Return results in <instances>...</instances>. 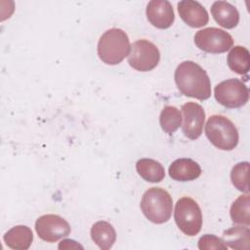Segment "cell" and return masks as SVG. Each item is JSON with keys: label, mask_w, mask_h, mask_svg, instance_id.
Here are the masks:
<instances>
[{"label": "cell", "mask_w": 250, "mask_h": 250, "mask_svg": "<svg viewBox=\"0 0 250 250\" xmlns=\"http://www.w3.org/2000/svg\"><path fill=\"white\" fill-rule=\"evenodd\" d=\"M250 231L247 227H233L224 231L223 240L228 247L232 249L249 248Z\"/></svg>", "instance_id": "cell-19"}, {"label": "cell", "mask_w": 250, "mask_h": 250, "mask_svg": "<svg viewBox=\"0 0 250 250\" xmlns=\"http://www.w3.org/2000/svg\"><path fill=\"white\" fill-rule=\"evenodd\" d=\"M205 135L213 146L222 150H232L238 144V131L226 116L212 115L205 125Z\"/></svg>", "instance_id": "cell-4"}, {"label": "cell", "mask_w": 250, "mask_h": 250, "mask_svg": "<svg viewBox=\"0 0 250 250\" xmlns=\"http://www.w3.org/2000/svg\"><path fill=\"white\" fill-rule=\"evenodd\" d=\"M227 62L230 70L237 74H246L250 69L249 51L242 46H234L229 53Z\"/></svg>", "instance_id": "cell-18"}, {"label": "cell", "mask_w": 250, "mask_h": 250, "mask_svg": "<svg viewBox=\"0 0 250 250\" xmlns=\"http://www.w3.org/2000/svg\"><path fill=\"white\" fill-rule=\"evenodd\" d=\"M211 14L214 20L224 28H233L239 22L237 9L227 1H216L211 7Z\"/></svg>", "instance_id": "cell-14"}, {"label": "cell", "mask_w": 250, "mask_h": 250, "mask_svg": "<svg viewBox=\"0 0 250 250\" xmlns=\"http://www.w3.org/2000/svg\"><path fill=\"white\" fill-rule=\"evenodd\" d=\"M175 82L180 92L189 98L205 101L211 96V82L207 72L196 62L185 61L175 70Z\"/></svg>", "instance_id": "cell-1"}, {"label": "cell", "mask_w": 250, "mask_h": 250, "mask_svg": "<svg viewBox=\"0 0 250 250\" xmlns=\"http://www.w3.org/2000/svg\"><path fill=\"white\" fill-rule=\"evenodd\" d=\"M169 176L179 182H188L197 179L201 175V168L197 162L190 158H179L174 160L168 169Z\"/></svg>", "instance_id": "cell-13"}, {"label": "cell", "mask_w": 250, "mask_h": 250, "mask_svg": "<svg viewBox=\"0 0 250 250\" xmlns=\"http://www.w3.org/2000/svg\"><path fill=\"white\" fill-rule=\"evenodd\" d=\"M148 21L156 28L170 27L175 21V14L171 3L167 0H151L146 10Z\"/></svg>", "instance_id": "cell-11"}, {"label": "cell", "mask_w": 250, "mask_h": 250, "mask_svg": "<svg viewBox=\"0 0 250 250\" xmlns=\"http://www.w3.org/2000/svg\"><path fill=\"white\" fill-rule=\"evenodd\" d=\"M35 230L38 236L47 242H56L70 233L69 224L61 216L46 214L35 222Z\"/></svg>", "instance_id": "cell-9"}, {"label": "cell", "mask_w": 250, "mask_h": 250, "mask_svg": "<svg viewBox=\"0 0 250 250\" xmlns=\"http://www.w3.org/2000/svg\"><path fill=\"white\" fill-rule=\"evenodd\" d=\"M138 174L146 182L159 183L165 177V170L162 164L151 158H142L136 163Z\"/></svg>", "instance_id": "cell-17"}, {"label": "cell", "mask_w": 250, "mask_h": 250, "mask_svg": "<svg viewBox=\"0 0 250 250\" xmlns=\"http://www.w3.org/2000/svg\"><path fill=\"white\" fill-rule=\"evenodd\" d=\"M182 114L176 106L166 105L160 112L159 124L165 133L173 134L182 125Z\"/></svg>", "instance_id": "cell-21"}, {"label": "cell", "mask_w": 250, "mask_h": 250, "mask_svg": "<svg viewBox=\"0 0 250 250\" xmlns=\"http://www.w3.org/2000/svg\"><path fill=\"white\" fill-rule=\"evenodd\" d=\"M131 50L128 35L121 28L107 29L99 39L98 55L106 64L114 65L120 63Z\"/></svg>", "instance_id": "cell-2"}, {"label": "cell", "mask_w": 250, "mask_h": 250, "mask_svg": "<svg viewBox=\"0 0 250 250\" xmlns=\"http://www.w3.org/2000/svg\"><path fill=\"white\" fill-rule=\"evenodd\" d=\"M60 249H72V248H81L83 249V246L77 243L76 241L72 239H63L59 244Z\"/></svg>", "instance_id": "cell-24"}, {"label": "cell", "mask_w": 250, "mask_h": 250, "mask_svg": "<svg viewBox=\"0 0 250 250\" xmlns=\"http://www.w3.org/2000/svg\"><path fill=\"white\" fill-rule=\"evenodd\" d=\"M5 244L16 250H26L33 240L32 230L26 226H16L10 229L3 236Z\"/></svg>", "instance_id": "cell-15"}, {"label": "cell", "mask_w": 250, "mask_h": 250, "mask_svg": "<svg viewBox=\"0 0 250 250\" xmlns=\"http://www.w3.org/2000/svg\"><path fill=\"white\" fill-rule=\"evenodd\" d=\"M159 60V50L152 42L141 39L132 44L128 62L134 69L143 72L150 71L157 66Z\"/></svg>", "instance_id": "cell-7"}, {"label": "cell", "mask_w": 250, "mask_h": 250, "mask_svg": "<svg viewBox=\"0 0 250 250\" xmlns=\"http://www.w3.org/2000/svg\"><path fill=\"white\" fill-rule=\"evenodd\" d=\"M90 233L93 241L102 250L110 249L116 240L114 228L105 221L96 222L92 226Z\"/></svg>", "instance_id": "cell-16"}, {"label": "cell", "mask_w": 250, "mask_h": 250, "mask_svg": "<svg viewBox=\"0 0 250 250\" xmlns=\"http://www.w3.org/2000/svg\"><path fill=\"white\" fill-rule=\"evenodd\" d=\"M198 248L200 250H211V249H223L227 250L228 246L224 240L214 234H205L198 240Z\"/></svg>", "instance_id": "cell-23"}, {"label": "cell", "mask_w": 250, "mask_h": 250, "mask_svg": "<svg viewBox=\"0 0 250 250\" xmlns=\"http://www.w3.org/2000/svg\"><path fill=\"white\" fill-rule=\"evenodd\" d=\"M141 209L153 224H164L172 215L173 200L169 192L160 188H150L143 195Z\"/></svg>", "instance_id": "cell-3"}, {"label": "cell", "mask_w": 250, "mask_h": 250, "mask_svg": "<svg viewBox=\"0 0 250 250\" xmlns=\"http://www.w3.org/2000/svg\"><path fill=\"white\" fill-rule=\"evenodd\" d=\"M182 111L184 115V123L182 130L184 135L190 139H198L203 130L205 122V111L203 107L196 103H186L182 105Z\"/></svg>", "instance_id": "cell-10"}, {"label": "cell", "mask_w": 250, "mask_h": 250, "mask_svg": "<svg viewBox=\"0 0 250 250\" xmlns=\"http://www.w3.org/2000/svg\"><path fill=\"white\" fill-rule=\"evenodd\" d=\"M214 96L222 105L228 108H237L248 102L249 91L241 80L231 78L219 83L214 88Z\"/></svg>", "instance_id": "cell-6"}, {"label": "cell", "mask_w": 250, "mask_h": 250, "mask_svg": "<svg viewBox=\"0 0 250 250\" xmlns=\"http://www.w3.org/2000/svg\"><path fill=\"white\" fill-rule=\"evenodd\" d=\"M174 219L180 230L188 236L196 235L201 229V209L197 202L191 197L185 196L177 201Z\"/></svg>", "instance_id": "cell-5"}, {"label": "cell", "mask_w": 250, "mask_h": 250, "mask_svg": "<svg viewBox=\"0 0 250 250\" xmlns=\"http://www.w3.org/2000/svg\"><path fill=\"white\" fill-rule=\"evenodd\" d=\"M229 215L234 224L250 225V198L248 193L240 195L233 201Z\"/></svg>", "instance_id": "cell-20"}, {"label": "cell", "mask_w": 250, "mask_h": 250, "mask_svg": "<svg viewBox=\"0 0 250 250\" xmlns=\"http://www.w3.org/2000/svg\"><path fill=\"white\" fill-rule=\"evenodd\" d=\"M248 169L249 163L244 161L235 164L230 172V180L234 188L245 193H249Z\"/></svg>", "instance_id": "cell-22"}, {"label": "cell", "mask_w": 250, "mask_h": 250, "mask_svg": "<svg viewBox=\"0 0 250 250\" xmlns=\"http://www.w3.org/2000/svg\"><path fill=\"white\" fill-rule=\"evenodd\" d=\"M178 12L181 19L190 27H202L209 21V16L206 9L197 1H180L178 3Z\"/></svg>", "instance_id": "cell-12"}, {"label": "cell", "mask_w": 250, "mask_h": 250, "mask_svg": "<svg viewBox=\"0 0 250 250\" xmlns=\"http://www.w3.org/2000/svg\"><path fill=\"white\" fill-rule=\"evenodd\" d=\"M194 43L201 51L211 54H221L229 51L233 45L229 33L217 27H206L194 35Z\"/></svg>", "instance_id": "cell-8"}]
</instances>
